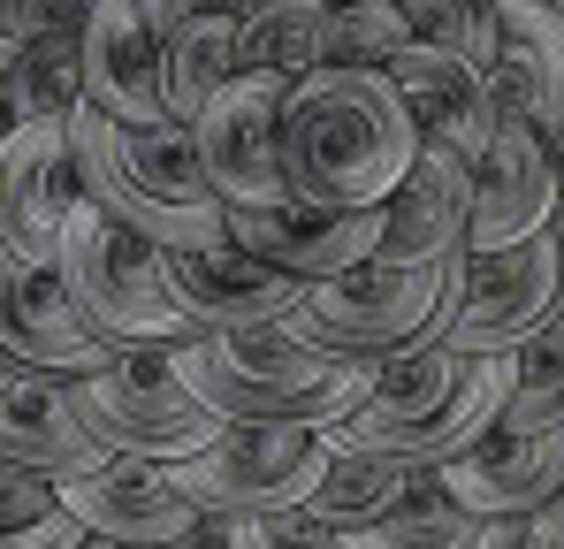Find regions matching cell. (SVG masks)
<instances>
[{"mask_svg":"<svg viewBox=\"0 0 564 549\" xmlns=\"http://www.w3.org/2000/svg\"><path fill=\"white\" fill-rule=\"evenodd\" d=\"M93 8L85 0H0V39H39V31H62V23H85Z\"/></svg>","mask_w":564,"mask_h":549,"instance_id":"d6a6232c","label":"cell"},{"mask_svg":"<svg viewBox=\"0 0 564 549\" xmlns=\"http://www.w3.org/2000/svg\"><path fill=\"white\" fill-rule=\"evenodd\" d=\"M161 549H229V519H198L191 535H176V542H161Z\"/></svg>","mask_w":564,"mask_h":549,"instance_id":"8d00e7d4","label":"cell"},{"mask_svg":"<svg viewBox=\"0 0 564 549\" xmlns=\"http://www.w3.org/2000/svg\"><path fill=\"white\" fill-rule=\"evenodd\" d=\"M321 39H328V8L321 0H252L237 15L245 69H268V77H290V85L321 69Z\"/></svg>","mask_w":564,"mask_h":549,"instance_id":"d4e9b609","label":"cell"},{"mask_svg":"<svg viewBox=\"0 0 564 549\" xmlns=\"http://www.w3.org/2000/svg\"><path fill=\"white\" fill-rule=\"evenodd\" d=\"M412 46H451L488 69V0H397Z\"/></svg>","mask_w":564,"mask_h":549,"instance_id":"f546056e","label":"cell"},{"mask_svg":"<svg viewBox=\"0 0 564 549\" xmlns=\"http://www.w3.org/2000/svg\"><path fill=\"white\" fill-rule=\"evenodd\" d=\"M85 107L107 122H169L161 31L138 0H107L85 15Z\"/></svg>","mask_w":564,"mask_h":549,"instance_id":"44dd1931","label":"cell"},{"mask_svg":"<svg viewBox=\"0 0 564 549\" xmlns=\"http://www.w3.org/2000/svg\"><path fill=\"white\" fill-rule=\"evenodd\" d=\"M435 488L480 519H534L564 496V412H503L473 451L435 465Z\"/></svg>","mask_w":564,"mask_h":549,"instance_id":"30bf717a","label":"cell"},{"mask_svg":"<svg viewBox=\"0 0 564 549\" xmlns=\"http://www.w3.org/2000/svg\"><path fill=\"white\" fill-rule=\"evenodd\" d=\"M321 8H344V0H321Z\"/></svg>","mask_w":564,"mask_h":549,"instance_id":"60d3db41","label":"cell"},{"mask_svg":"<svg viewBox=\"0 0 564 549\" xmlns=\"http://www.w3.org/2000/svg\"><path fill=\"white\" fill-rule=\"evenodd\" d=\"M466 260H435V268L367 260V268L336 274V282H313L290 329L351 366H389V359H412V352H435L451 336L458 305H466Z\"/></svg>","mask_w":564,"mask_h":549,"instance_id":"5b68a950","label":"cell"},{"mask_svg":"<svg viewBox=\"0 0 564 549\" xmlns=\"http://www.w3.org/2000/svg\"><path fill=\"white\" fill-rule=\"evenodd\" d=\"M85 198L77 153H69V122H15L0 138V245L23 260L62 252V222Z\"/></svg>","mask_w":564,"mask_h":549,"instance_id":"9a60e30c","label":"cell"},{"mask_svg":"<svg viewBox=\"0 0 564 549\" xmlns=\"http://www.w3.org/2000/svg\"><path fill=\"white\" fill-rule=\"evenodd\" d=\"M15 107L23 122H69L85 107V23H62L15 46Z\"/></svg>","mask_w":564,"mask_h":549,"instance_id":"4316f807","label":"cell"},{"mask_svg":"<svg viewBox=\"0 0 564 549\" xmlns=\"http://www.w3.org/2000/svg\"><path fill=\"white\" fill-rule=\"evenodd\" d=\"M557 237H564V146H557Z\"/></svg>","mask_w":564,"mask_h":549,"instance_id":"74e56055","label":"cell"},{"mask_svg":"<svg viewBox=\"0 0 564 549\" xmlns=\"http://www.w3.org/2000/svg\"><path fill=\"white\" fill-rule=\"evenodd\" d=\"M557 229V146L527 122H503L473 161V252H503Z\"/></svg>","mask_w":564,"mask_h":549,"instance_id":"e0dca14e","label":"cell"},{"mask_svg":"<svg viewBox=\"0 0 564 549\" xmlns=\"http://www.w3.org/2000/svg\"><path fill=\"white\" fill-rule=\"evenodd\" d=\"M564 305V237L542 229L527 245H503V252H473L466 260V305L451 321V352L473 359H503V352H527V336Z\"/></svg>","mask_w":564,"mask_h":549,"instance_id":"9c48e42d","label":"cell"},{"mask_svg":"<svg viewBox=\"0 0 564 549\" xmlns=\"http://www.w3.org/2000/svg\"><path fill=\"white\" fill-rule=\"evenodd\" d=\"M511 412H564V305L519 352V397H511Z\"/></svg>","mask_w":564,"mask_h":549,"instance_id":"4dcf8cb0","label":"cell"},{"mask_svg":"<svg viewBox=\"0 0 564 549\" xmlns=\"http://www.w3.org/2000/svg\"><path fill=\"white\" fill-rule=\"evenodd\" d=\"M77 412L93 428L107 458H130V465H184L198 458L229 420H214L176 374V344H153V352H122L115 366H99L77 381Z\"/></svg>","mask_w":564,"mask_h":549,"instance_id":"52a82bcc","label":"cell"},{"mask_svg":"<svg viewBox=\"0 0 564 549\" xmlns=\"http://www.w3.org/2000/svg\"><path fill=\"white\" fill-rule=\"evenodd\" d=\"M85 519L62 504L54 473H23L0 465V549H77Z\"/></svg>","mask_w":564,"mask_h":549,"instance_id":"83f0119b","label":"cell"},{"mask_svg":"<svg viewBox=\"0 0 564 549\" xmlns=\"http://www.w3.org/2000/svg\"><path fill=\"white\" fill-rule=\"evenodd\" d=\"M0 359L15 374H54V381H85L99 366H115L122 352H107L85 313L69 305L62 268L46 260H23L0 245Z\"/></svg>","mask_w":564,"mask_h":549,"instance_id":"4fadbf2b","label":"cell"},{"mask_svg":"<svg viewBox=\"0 0 564 549\" xmlns=\"http://www.w3.org/2000/svg\"><path fill=\"white\" fill-rule=\"evenodd\" d=\"M145 15H153V31H176V23H191V15H245L252 0H138Z\"/></svg>","mask_w":564,"mask_h":549,"instance_id":"836d02e7","label":"cell"},{"mask_svg":"<svg viewBox=\"0 0 564 549\" xmlns=\"http://www.w3.org/2000/svg\"><path fill=\"white\" fill-rule=\"evenodd\" d=\"M519 535H527V519H480L451 496H427V504L381 519L367 535H344V542L351 549H519Z\"/></svg>","mask_w":564,"mask_h":549,"instance_id":"484cf974","label":"cell"},{"mask_svg":"<svg viewBox=\"0 0 564 549\" xmlns=\"http://www.w3.org/2000/svg\"><path fill=\"white\" fill-rule=\"evenodd\" d=\"M519 549H564V496L550 504V512H534V519H527Z\"/></svg>","mask_w":564,"mask_h":549,"instance_id":"e575fe53","label":"cell"},{"mask_svg":"<svg viewBox=\"0 0 564 549\" xmlns=\"http://www.w3.org/2000/svg\"><path fill=\"white\" fill-rule=\"evenodd\" d=\"M8 381H15V366H8V359H0V389H8Z\"/></svg>","mask_w":564,"mask_h":549,"instance_id":"ab89813d","label":"cell"},{"mask_svg":"<svg viewBox=\"0 0 564 549\" xmlns=\"http://www.w3.org/2000/svg\"><path fill=\"white\" fill-rule=\"evenodd\" d=\"M23 122V107H15V39H0V138Z\"/></svg>","mask_w":564,"mask_h":549,"instance_id":"d590c367","label":"cell"},{"mask_svg":"<svg viewBox=\"0 0 564 549\" xmlns=\"http://www.w3.org/2000/svg\"><path fill=\"white\" fill-rule=\"evenodd\" d=\"M427 496H443V488H435V465L336 451V458H328V481L313 488L305 512H313L321 527H336V535H367V527L397 519V512H412V504H427Z\"/></svg>","mask_w":564,"mask_h":549,"instance_id":"603a6c76","label":"cell"},{"mask_svg":"<svg viewBox=\"0 0 564 549\" xmlns=\"http://www.w3.org/2000/svg\"><path fill=\"white\" fill-rule=\"evenodd\" d=\"M381 260L404 268H435V260H466L473 252V161L451 146H427L420 169L397 183V198L381 206Z\"/></svg>","mask_w":564,"mask_h":549,"instance_id":"ffe728a7","label":"cell"},{"mask_svg":"<svg viewBox=\"0 0 564 549\" xmlns=\"http://www.w3.org/2000/svg\"><path fill=\"white\" fill-rule=\"evenodd\" d=\"M336 443L321 428H221L214 443L184 465H161L206 519H268V512H305L313 488L328 481Z\"/></svg>","mask_w":564,"mask_h":549,"instance_id":"ba28073f","label":"cell"},{"mask_svg":"<svg viewBox=\"0 0 564 549\" xmlns=\"http://www.w3.org/2000/svg\"><path fill=\"white\" fill-rule=\"evenodd\" d=\"M62 290L69 305L85 313L107 352H153V344H191V313L176 305V282H169V252L145 245L138 229H122L107 206L77 198L69 222H62Z\"/></svg>","mask_w":564,"mask_h":549,"instance_id":"8992f818","label":"cell"},{"mask_svg":"<svg viewBox=\"0 0 564 549\" xmlns=\"http://www.w3.org/2000/svg\"><path fill=\"white\" fill-rule=\"evenodd\" d=\"M0 465H23V473H85L107 465V443L85 428L77 412V381H54V374H15L0 389Z\"/></svg>","mask_w":564,"mask_h":549,"instance_id":"7402d4cb","label":"cell"},{"mask_svg":"<svg viewBox=\"0 0 564 549\" xmlns=\"http://www.w3.org/2000/svg\"><path fill=\"white\" fill-rule=\"evenodd\" d=\"M412 46L397 0H344L328 8V39H321V69H389Z\"/></svg>","mask_w":564,"mask_h":549,"instance_id":"f1b7e54d","label":"cell"},{"mask_svg":"<svg viewBox=\"0 0 564 549\" xmlns=\"http://www.w3.org/2000/svg\"><path fill=\"white\" fill-rule=\"evenodd\" d=\"M488 77L511 122L564 146V15L557 0H488Z\"/></svg>","mask_w":564,"mask_h":549,"instance_id":"2e32d148","label":"cell"},{"mask_svg":"<svg viewBox=\"0 0 564 549\" xmlns=\"http://www.w3.org/2000/svg\"><path fill=\"white\" fill-rule=\"evenodd\" d=\"M161 77H169V122H198L214 92L245 77L237 15H191L176 31H161Z\"/></svg>","mask_w":564,"mask_h":549,"instance_id":"cb8c5ba5","label":"cell"},{"mask_svg":"<svg viewBox=\"0 0 564 549\" xmlns=\"http://www.w3.org/2000/svg\"><path fill=\"white\" fill-rule=\"evenodd\" d=\"M69 153L85 198L107 206L122 229H138L161 252L184 245H221L229 237V206L206 183L191 122H107L99 107L69 115Z\"/></svg>","mask_w":564,"mask_h":549,"instance_id":"7a4b0ae2","label":"cell"},{"mask_svg":"<svg viewBox=\"0 0 564 549\" xmlns=\"http://www.w3.org/2000/svg\"><path fill=\"white\" fill-rule=\"evenodd\" d=\"M54 488L85 519V535H107V542H122V549H161V542H176V535H191L206 519L161 465H130V458L62 473Z\"/></svg>","mask_w":564,"mask_h":549,"instance_id":"ac0fdd59","label":"cell"},{"mask_svg":"<svg viewBox=\"0 0 564 549\" xmlns=\"http://www.w3.org/2000/svg\"><path fill=\"white\" fill-rule=\"evenodd\" d=\"M389 77H397V92H404L420 138H427V146H451V153H466V161H480V153L496 146V130L511 122L503 99H496V77H488L473 54L404 46V54L389 62Z\"/></svg>","mask_w":564,"mask_h":549,"instance_id":"d6986e66","label":"cell"},{"mask_svg":"<svg viewBox=\"0 0 564 549\" xmlns=\"http://www.w3.org/2000/svg\"><path fill=\"white\" fill-rule=\"evenodd\" d=\"M557 15H564V0H557Z\"/></svg>","mask_w":564,"mask_h":549,"instance_id":"7bdbcfd3","label":"cell"},{"mask_svg":"<svg viewBox=\"0 0 564 549\" xmlns=\"http://www.w3.org/2000/svg\"><path fill=\"white\" fill-rule=\"evenodd\" d=\"M229 549H351L313 512H268V519H229Z\"/></svg>","mask_w":564,"mask_h":549,"instance_id":"1f68e13d","label":"cell"},{"mask_svg":"<svg viewBox=\"0 0 564 549\" xmlns=\"http://www.w3.org/2000/svg\"><path fill=\"white\" fill-rule=\"evenodd\" d=\"M85 8H107V0H85Z\"/></svg>","mask_w":564,"mask_h":549,"instance_id":"b9f144b4","label":"cell"},{"mask_svg":"<svg viewBox=\"0 0 564 549\" xmlns=\"http://www.w3.org/2000/svg\"><path fill=\"white\" fill-rule=\"evenodd\" d=\"M184 389L229 428H344L375 397V366H351L297 329H252V336H191L176 344Z\"/></svg>","mask_w":564,"mask_h":549,"instance_id":"277c9868","label":"cell"},{"mask_svg":"<svg viewBox=\"0 0 564 549\" xmlns=\"http://www.w3.org/2000/svg\"><path fill=\"white\" fill-rule=\"evenodd\" d=\"M77 549H122V542H107V535H85V542H77Z\"/></svg>","mask_w":564,"mask_h":549,"instance_id":"f35d334b","label":"cell"},{"mask_svg":"<svg viewBox=\"0 0 564 549\" xmlns=\"http://www.w3.org/2000/svg\"><path fill=\"white\" fill-rule=\"evenodd\" d=\"M282 107H290V77L245 69L206 99V115L191 122L206 183L221 191V206H275L290 198V169H282Z\"/></svg>","mask_w":564,"mask_h":549,"instance_id":"8fae6325","label":"cell"},{"mask_svg":"<svg viewBox=\"0 0 564 549\" xmlns=\"http://www.w3.org/2000/svg\"><path fill=\"white\" fill-rule=\"evenodd\" d=\"M427 138L389 69H313L282 107V169L297 198L321 206H389L420 169Z\"/></svg>","mask_w":564,"mask_h":549,"instance_id":"6da1fadb","label":"cell"},{"mask_svg":"<svg viewBox=\"0 0 564 549\" xmlns=\"http://www.w3.org/2000/svg\"><path fill=\"white\" fill-rule=\"evenodd\" d=\"M519 397V352L503 359H473V352H412V359L375 366V397L328 428L336 451L367 458H412V465H451L458 451H473L488 428H503Z\"/></svg>","mask_w":564,"mask_h":549,"instance_id":"3957f363","label":"cell"},{"mask_svg":"<svg viewBox=\"0 0 564 549\" xmlns=\"http://www.w3.org/2000/svg\"><path fill=\"white\" fill-rule=\"evenodd\" d=\"M169 282H176V305L191 313V329H198V336L290 329V321H297V305H305V282H297V274H282V268H268V260H260V252H245L237 237L169 252Z\"/></svg>","mask_w":564,"mask_h":549,"instance_id":"5bb4252c","label":"cell"},{"mask_svg":"<svg viewBox=\"0 0 564 549\" xmlns=\"http://www.w3.org/2000/svg\"><path fill=\"white\" fill-rule=\"evenodd\" d=\"M381 206H321V198H275V206H229V237L245 252H260L268 268L297 274L305 290L313 282H336V274L381 260Z\"/></svg>","mask_w":564,"mask_h":549,"instance_id":"7c38bea8","label":"cell"}]
</instances>
